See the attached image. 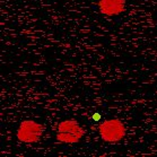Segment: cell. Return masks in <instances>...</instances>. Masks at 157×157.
Returning a JSON list of instances; mask_svg holds the SVG:
<instances>
[{
  "label": "cell",
  "instance_id": "obj_1",
  "mask_svg": "<svg viewBox=\"0 0 157 157\" xmlns=\"http://www.w3.org/2000/svg\"><path fill=\"white\" fill-rule=\"evenodd\" d=\"M85 129L75 119H66L59 122L56 139L61 144H77L85 136Z\"/></svg>",
  "mask_w": 157,
  "mask_h": 157
},
{
  "label": "cell",
  "instance_id": "obj_2",
  "mask_svg": "<svg viewBox=\"0 0 157 157\" xmlns=\"http://www.w3.org/2000/svg\"><path fill=\"white\" fill-rule=\"evenodd\" d=\"M101 139L105 143L115 144L124 139L127 135V127L120 119L104 120L97 127Z\"/></svg>",
  "mask_w": 157,
  "mask_h": 157
},
{
  "label": "cell",
  "instance_id": "obj_3",
  "mask_svg": "<svg viewBox=\"0 0 157 157\" xmlns=\"http://www.w3.org/2000/svg\"><path fill=\"white\" fill-rule=\"evenodd\" d=\"M44 127L40 122L27 119L19 123L16 131V137L21 143L35 144L42 138Z\"/></svg>",
  "mask_w": 157,
  "mask_h": 157
},
{
  "label": "cell",
  "instance_id": "obj_4",
  "mask_svg": "<svg viewBox=\"0 0 157 157\" xmlns=\"http://www.w3.org/2000/svg\"><path fill=\"white\" fill-rule=\"evenodd\" d=\"M98 9L104 16L113 17L123 14L127 8L125 0H98Z\"/></svg>",
  "mask_w": 157,
  "mask_h": 157
}]
</instances>
